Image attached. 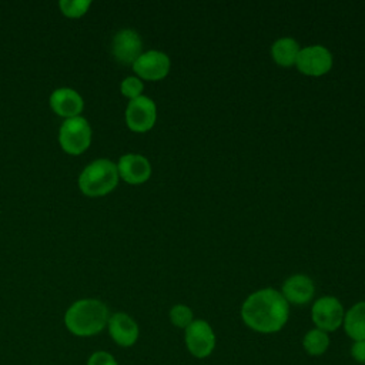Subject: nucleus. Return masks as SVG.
<instances>
[{"label":"nucleus","mask_w":365,"mask_h":365,"mask_svg":"<svg viewBox=\"0 0 365 365\" xmlns=\"http://www.w3.org/2000/svg\"><path fill=\"white\" fill-rule=\"evenodd\" d=\"M289 318V304L275 288H262L250 294L241 305V319L252 331L274 334Z\"/></svg>","instance_id":"f257e3e1"},{"label":"nucleus","mask_w":365,"mask_h":365,"mask_svg":"<svg viewBox=\"0 0 365 365\" xmlns=\"http://www.w3.org/2000/svg\"><path fill=\"white\" fill-rule=\"evenodd\" d=\"M107 305L96 298H83L73 302L64 314L66 328L76 336L87 338L100 334L108 322Z\"/></svg>","instance_id":"f03ea898"},{"label":"nucleus","mask_w":365,"mask_h":365,"mask_svg":"<svg viewBox=\"0 0 365 365\" xmlns=\"http://www.w3.org/2000/svg\"><path fill=\"white\" fill-rule=\"evenodd\" d=\"M118 182L117 164L108 158L90 163L78 177L80 190L88 197H101L115 188Z\"/></svg>","instance_id":"7ed1b4c3"},{"label":"nucleus","mask_w":365,"mask_h":365,"mask_svg":"<svg viewBox=\"0 0 365 365\" xmlns=\"http://www.w3.org/2000/svg\"><path fill=\"white\" fill-rule=\"evenodd\" d=\"M61 148L68 154H81L91 143V127L88 121L80 115L67 118L58 133Z\"/></svg>","instance_id":"20e7f679"},{"label":"nucleus","mask_w":365,"mask_h":365,"mask_svg":"<svg viewBox=\"0 0 365 365\" xmlns=\"http://www.w3.org/2000/svg\"><path fill=\"white\" fill-rule=\"evenodd\" d=\"M184 344L194 358L204 359L210 356L215 348V332L205 319H194L184 329Z\"/></svg>","instance_id":"39448f33"},{"label":"nucleus","mask_w":365,"mask_h":365,"mask_svg":"<svg viewBox=\"0 0 365 365\" xmlns=\"http://www.w3.org/2000/svg\"><path fill=\"white\" fill-rule=\"evenodd\" d=\"M344 307L341 301L332 295L318 298L311 308V319L315 328L325 332L336 331L344 322Z\"/></svg>","instance_id":"423d86ee"},{"label":"nucleus","mask_w":365,"mask_h":365,"mask_svg":"<svg viewBox=\"0 0 365 365\" xmlns=\"http://www.w3.org/2000/svg\"><path fill=\"white\" fill-rule=\"evenodd\" d=\"M332 63L334 60L331 51L321 44H314L299 50L295 66L298 71L305 76L319 77L331 70Z\"/></svg>","instance_id":"0eeeda50"},{"label":"nucleus","mask_w":365,"mask_h":365,"mask_svg":"<svg viewBox=\"0 0 365 365\" xmlns=\"http://www.w3.org/2000/svg\"><path fill=\"white\" fill-rule=\"evenodd\" d=\"M157 120L155 103L147 97L140 96L130 100L125 108V123L130 130L135 133H145L151 130Z\"/></svg>","instance_id":"6e6552de"},{"label":"nucleus","mask_w":365,"mask_h":365,"mask_svg":"<svg viewBox=\"0 0 365 365\" xmlns=\"http://www.w3.org/2000/svg\"><path fill=\"white\" fill-rule=\"evenodd\" d=\"M170 57L160 50H148L141 53L140 57L133 63V70L138 78L151 81L164 78L170 73Z\"/></svg>","instance_id":"1a4fd4ad"},{"label":"nucleus","mask_w":365,"mask_h":365,"mask_svg":"<svg viewBox=\"0 0 365 365\" xmlns=\"http://www.w3.org/2000/svg\"><path fill=\"white\" fill-rule=\"evenodd\" d=\"M111 51L114 58L121 64H133L143 53L140 34L133 29H123L113 37Z\"/></svg>","instance_id":"9d476101"},{"label":"nucleus","mask_w":365,"mask_h":365,"mask_svg":"<svg viewBox=\"0 0 365 365\" xmlns=\"http://www.w3.org/2000/svg\"><path fill=\"white\" fill-rule=\"evenodd\" d=\"M107 329L111 339L123 348L133 346L140 335L138 324L133 317L125 312H115L110 315L107 322Z\"/></svg>","instance_id":"9b49d317"},{"label":"nucleus","mask_w":365,"mask_h":365,"mask_svg":"<svg viewBox=\"0 0 365 365\" xmlns=\"http://www.w3.org/2000/svg\"><path fill=\"white\" fill-rule=\"evenodd\" d=\"M118 177L128 184H143L151 175L150 161L141 154H125L121 155L117 164Z\"/></svg>","instance_id":"f8f14e48"},{"label":"nucleus","mask_w":365,"mask_h":365,"mask_svg":"<svg viewBox=\"0 0 365 365\" xmlns=\"http://www.w3.org/2000/svg\"><path fill=\"white\" fill-rule=\"evenodd\" d=\"M281 294L288 304L304 305L314 298L315 285L308 275L295 274L284 281Z\"/></svg>","instance_id":"ddd939ff"},{"label":"nucleus","mask_w":365,"mask_h":365,"mask_svg":"<svg viewBox=\"0 0 365 365\" xmlns=\"http://www.w3.org/2000/svg\"><path fill=\"white\" fill-rule=\"evenodd\" d=\"M50 106L56 114L66 117L67 120V118L77 117L81 113L84 103H83V97L76 90L68 87H61L51 93Z\"/></svg>","instance_id":"4468645a"},{"label":"nucleus","mask_w":365,"mask_h":365,"mask_svg":"<svg viewBox=\"0 0 365 365\" xmlns=\"http://www.w3.org/2000/svg\"><path fill=\"white\" fill-rule=\"evenodd\" d=\"M342 327L352 341L365 339V301L354 304L345 312Z\"/></svg>","instance_id":"2eb2a0df"},{"label":"nucleus","mask_w":365,"mask_h":365,"mask_svg":"<svg viewBox=\"0 0 365 365\" xmlns=\"http://www.w3.org/2000/svg\"><path fill=\"white\" fill-rule=\"evenodd\" d=\"M299 44L292 37H281L271 46V56L274 61L281 67H291L295 64L299 54Z\"/></svg>","instance_id":"dca6fc26"},{"label":"nucleus","mask_w":365,"mask_h":365,"mask_svg":"<svg viewBox=\"0 0 365 365\" xmlns=\"http://www.w3.org/2000/svg\"><path fill=\"white\" fill-rule=\"evenodd\" d=\"M329 344L331 341L328 332L318 328L309 329L302 338V348L311 356H319L325 354L329 348Z\"/></svg>","instance_id":"f3484780"},{"label":"nucleus","mask_w":365,"mask_h":365,"mask_svg":"<svg viewBox=\"0 0 365 365\" xmlns=\"http://www.w3.org/2000/svg\"><path fill=\"white\" fill-rule=\"evenodd\" d=\"M170 321L174 327L185 329L194 321L192 309L185 304H175L170 309Z\"/></svg>","instance_id":"a211bd4d"},{"label":"nucleus","mask_w":365,"mask_h":365,"mask_svg":"<svg viewBox=\"0 0 365 365\" xmlns=\"http://www.w3.org/2000/svg\"><path fill=\"white\" fill-rule=\"evenodd\" d=\"M61 11L68 17H80L90 7V0H61L60 3Z\"/></svg>","instance_id":"6ab92c4d"},{"label":"nucleus","mask_w":365,"mask_h":365,"mask_svg":"<svg viewBox=\"0 0 365 365\" xmlns=\"http://www.w3.org/2000/svg\"><path fill=\"white\" fill-rule=\"evenodd\" d=\"M143 81L138 78V77H134V76H130V77H125L123 81H121V86H120V90H121V94L128 97L130 100H134L137 97L141 96L143 93Z\"/></svg>","instance_id":"aec40b11"},{"label":"nucleus","mask_w":365,"mask_h":365,"mask_svg":"<svg viewBox=\"0 0 365 365\" xmlns=\"http://www.w3.org/2000/svg\"><path fill=\"white\" fill-rule=\"evenodd\" d=\"M86 365H118L115 356L107 351H96L88 358Z\"/></svg>","instance_id":"412c9836"},{"label":"nucleus","mask_w":365,"mask_h":365,"mask_svg":"<svg viewBox=\"0 0 365 365\" xmlns=\"http://www.w3.org/2000/svg\"><path fill=\"white\" fill-rule=\"evenodd\" d=\"M351 356L355 362L365 365V339L354 341L351 346Z\"/></svg>","instance_id":"4be33fe9"}]
</instances>
